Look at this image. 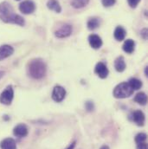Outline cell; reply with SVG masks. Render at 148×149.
I'll return each instance as SVG.
<instances>
[{
	"label": "cell",
	"instance_id": "obj_1",
	"mask_svg": "<svg viewBox=\"0 0 148 149\" xmlns=\"http://www.w3.org/2000/svg\"><path fill=\"white\" fill-rule=\"evenodd\" d=\"M0 19L6 24H14L20 26L25 24L24 17L16 14L10 3L5 1L0 3Z\"/></svg>",
	"mask_w": 148,
	"mask_h": 149
},
{
	"label": "cell",
	"instance_id": "obj_2",
	"mask_svg": "<svg viewBox=\"0 0 148 149\" xmlns=\"http://www.w3.org/2000/svg\"><path fill=\"white\" fill-rule=\"evenodd\" d=\"M28 74L34 79H42L45 76L47 66L42 59H33L27 66Z\"/></svg>",
	"mask_w": 148,
	"mask_h": 149
},
{
	"label": "cell",
	"instance_id": "obj_3",
	"mask_svg": "<svg viewBox=\"0 0 148 149\" xmlns=\"http://www.w3.org/2000/svg\"><path fill=\"white\" fill-rule=\"evenodd\" d=\"M133 89L131 88L128 82H121L118 84L113 89V96L118 99H123L130 97L133 94Z\"/></svg>",
	"mask_w": 148,
	"mask_h": 149
},
{
	"label": "cell",
	"instance_id": "obj_4",
	"mask_svg": "<svg viewBox=\"0 0 148 149\" xmlns=\"http://www.w3.org/2000/svg\"><path fill=\"white\" fill-rule=\"evenodd\" d=\"M14 97V90L11 86H8L0 95V102L4 105H10Z\"/></svg>",
	"mask_w": 148,
	"mask_h": 149
},
{
	"label": "cell",
	"instance_id": "obj_5",
	"mask_svg": "<svg viewBox=\"0 0 148 149\" xmlns=\"http://www.w3.org/2000/svg\"><path fill=\"white\" fill-rule=\"evenodd\" d=\"M36 10V4L31 0H25L19 4V10L23 14H32Z\"/></svg>",
	"mask_w": 148,
	"mask_h": 149
},
{
	"label": "cell",
	"instance_id": "obj_6",
	"mask_svg": "<svg viewBox=\"0 0 148 149\" xmlns=\"http://www.w3.org/2000/svg\"><path fill=\"white\" fill-rule=\"evenodd\" d=\"M66 96V90L62 86H56L52 92V99L56 102H61Z\"/></svg>",
	"mask_w": 148,
	"mask_h": 149
},
{
	"label": "cell",
	"instance_id": "obj_7",
	"mask_svg": "<svg viewBox=\"0 0 148 149\" xmlns=\"http://www.w3.org/2000/svg\"><path fill=\"white\" fill-rule=\"evenodd\" d=\"M72 26L70 24H63L55 31V36L58 38H65L69 37L72 33Z\"/></svg>",
	"mask_w": 148,
	"mask_h": 149
},
{
	"label": "cell",
	"instance_id": "obj_8",
	"mask_svg": "<svg viewBox=\"0 0 148 149\" xmlns=\"http://www.w3.org/2000/svg\"><path fill=\"white\" fill-rule=\"evenodd\" d=\"M94 73L97 74L100 78L105 79V78L108 77L109 71H108V69L107 68L106 64L103 63H101V62H100V63H98L96 64V66H95Z\"/></svg>",
	"mask_w": 148,
	"mask_h": 149
},
{
	"label": "cell",
	"instance_id": "obj_9",
	"mask_svg": "<svg viewBox=\"0 0 148 149\" xmlns=\"http://www.w3.org/2000/svg\"><path fill=\"white\" fill-rule=\"evenodd\" d=\"M14 52V49L8 44L0 46V61L10 56Z\"/></svg>",
	"mask_w": 148,
	"mask_h": 149
},
{
	"label": "cell",
	"instance_id": "obj_10",
	"mask_svg": "<svg viewBox=\"0 0 148 149\" xmlns=\"http://www.w3.org/2000/svg\"><path fill=\"white\" fill-rule=\"evenodd\" d=\"M13 134L14 135L22 138V137H25L28 134V127L25 124H18L17 126H16L13 129Z\"/></svg>",
	"mask_w": 148,
	"mask_h": 149
},
{
	"label": "cell",
	"instance_id": "obj_11",
	"mask_svg": "<svg viewBox=\"0 0 148 149\" xmlns=\"http://www.w3.org/2000/svg\"><path fill=\"white\" fill-rule=\"evenodd\" d=\"M132 118L137 126H139V127L144 126V124H145V114L143 113L142 111H140V110L134 111L133 113Z\"/></svg>",
	"mask_w": 148,
	"mask_h": 149
},
{
	"label": "cell",
	"instance_id": "obj_12",
	"mask_svg": "<svg viewBox=\"0 0 148 149\" xmlns=\"http://www.w3.org/2000/svg\"><path fill=\"white\" fill-rule=\"evenodd\" d=\"M88 42L93 49H100L102 45V40L98 35L92 34L88 37Z\"/></svg>",
	"mask_w": 148,
	"mask_h": 149
},
{
	"label": "cell",
	"instance_id": "obj_13",
	"mask_svg": "<svg viewBox=\"0 0 148 149\" xmlns=\"http://www.w3.org/2000/svg\"><path fill=\"white\" fill-rule=\"evenodd\" d=\"M1 149H17L16 141L12 138H6L0 143Z\"/></svg>",
	"mask_w": 148,
	"mask_h": 149
},
{
	"label": "cell",
	"instance_id": "obj_14",
	"mask_svg": "<svg viewBox=\"0 0 148 149\" xmlns=\"http://www.w3.org/2000/svg\"><path fill=\"white\" fill-rule=\"evenodd\" d=\"M123 50L127 53V54H132L134 51L135 49V42L132 39H127L125 41L124 44H123Z\"/></svg>",
	"mask_w": 148,
	"mask_h": 149
},
{
	"label": "cell",
	"instance_id": "obj_15",
	"mask_svg": "<svg viewBox=\"0 0 148 149\" xmlns=\"http://www.w3.org/2000/svg\"><path fill=\"white\" fill-rule=\"evenodd\" d=\"M114 68L118 72H123L126 70V63L123 56H119L114 61Z\"/></svg>",
	"mask_w": 148,
	"mask_h": 149
},
{
	"label": "cell",
	"instance_id": "obj_16",
	"mask_svg": "<svg viewBox=\"0 0 148 149\" xmlns=\"http://www.w3.org/2000/svg\"><path fill=\"white\" fill-rule=\"evenodd\" d=\"M47 7L56 13H60L62 11V7L57 0H49L47 3Z\"/></svg>",
	"mask_w": 148,
	"mask_h": 149
},
{
	"label": "cell",
	"instance_id": "obj_17",
	"mask_svg": "<svg viewBox=\"0 0 148 149\" xmlns=\"http://www.w3.org/2000/svg\"><path fill=\"white\" fill-rule=\"evenodd\" d=\"M126 34V30H125L123 27H121V26H117L116 29H115V31H114L113 36H114V38H115L117 41H120H120H123V40L125 39Z\"/></svg>",
	"mask_w": 148,
	"mask_h": 149
},
{
	"label": "cell",
	"instance_id": "obj_18",
	"mask_svg": "<svg viewBox=\"0 0 148 149\" xmlns=\"http://www.w3.org/2000/svg\"><path fill=\"white\" fill-rule=\"evenodd\" d=\"M88 28L90 31H94L100 26V19L98 17H91L88 21Z\"/></svg>",
	"mask_w": 148,
	"mask_h": 149
},
{
	"label": "cell",
	"instance_id": "obj_19",
	"mask_svg": "<svg viewBox=\"0 0 148 149\" xmlns=\"http://www.w3.org/2000/svg\"><path fill=\"white\" fill-rule=\"evenodd\" d=\"M134 102L140 105H146L147 102V95L144 92L138 93L134 97Z\"/></svg>",
	"mask_w": 148,
	"mask_h": 149
},
{
	"label": "cell",
	"instance_id": "obj_20",
	"mask_svg": "<svg viewBox=\"0 0 148 149\" xmlns=\"http://www.w3.org/2000/svg\"><path fill=\"white\" fill-rule=\"evenodd\" d=\"M129 86L131 87V88H133V90H138L141 88L142 86V81L137 78H132L129 80L128 81Z\"/></svg>",
	"mask_w": 148,
	"mask_h": 149
},
{
	"label": "cell",
	"instance_id": "obj_21",
	"mask_svg": "<svg viewBox=\"0 0 148 149\" xmlns=\"http://www.w3.org/2000/svg\"><path fill=\"white\" fill-rule=\"evenodd\" d=\"M89 3V0H72L71 5L75 9H81L85 7Z\"/></svg>",
	"mask_w": 148,
	"mask_h": 149
},
{
	"label": "cell",
	"instance_id": "obj_22",
	"mask_svg": "<svg viewBox=\"0 0 148 149\" xmlns=\"http://www.w3.org/2000/svg\"><path fill=\"white\" fill-rule=\"evenodd\" d=\"M147 134H144V133H140V134H138L135 137V142L137 144H140V143H143V142H146L147 141Z\"/></svg>",
	"mask_w": 148,
	"mask_h": 149
},
{
	"label": "cell",
	"instance_id": "obj_23",
	"mask_svg": "<svg viewBox=\"0 0 148 149\" xmlns=\"http://www.w3.org/2000/svg\"><path fill=\"white\" fill-rule=\"evenodd\" d=\"M101 3L104 7H111L116 3V0H101Z\"/></svg>",
	"mask_w": 148,
	"mask_h": 149
},
{
	"label": "cell",
	"instance_id": "obj_24",
	"mask_svg": "<svg viewBox=\"0 0 148 149\" xmlns=\"http://www.w3.org/2000/svg\"><path fill=\"white\" fill-rule=\"evenodd\" d=\"M141 0H127V3H128V4H129V6L131 7V8H136L137 7V5L139 4V3L140 2Z\"/></svg>",
	"mask_w": 148,
	"mask_h": 149
},
{
	"label": "cell",
	"instance_id": "obj_25",
	"mask_svg": "<svg viewBox=\"0 0 148 149\" xmlns=\"http://www.w3.org/2000/svg\"><path fill=\"white\" fill-rule=\"evenodd\" d=\"M85 107H86L88 111H93L94 110V104L92 102H87Z\"/></svg>",
	"mask_w": 148,
	"mask_h": 149
},
{
	"label": "cell",
	"instance_id": "obj_26",
	"mask_svg": "<svg viewBox=\"0 0 148 149\" xmlns=\"http://www.w3.org/2000/svg\"><path fill=\"white\" fill-rule=\"evenodd\" d=\"M137 149H147V144L146 142L137 144Z\"/></svg>",
	"mask_w": 148,
	"mask_h": 149
},
{
	"label": "cell",
	"instance_id": "obj_27",
	"mask_svg": "<svg viewBox=\"0 0 148 149\" xmlns=\"http://www.w3.org/2000/svg\"><path fill=\"white\" fill-rule=\"evenodd\" d=\"M140 34H141V36L143 37L144 39H147V29H143L142 31H141V32H140Z\"/></svg>",
	"mask_w": 148,
	"mask_h": 149
},
{
	"label": "cell",
	"instance_id": "obj_28",
	"mask_svg": "<svg viewBox=\"0 0 148 149\" xmlns=\"http://www.w3.org/2000/svg\"><path fill=\"white\" fill-rule=\"evenodd\" d=\"M74 147H75V141H74V142H72V143H71V144H70L66 149H74Z\"/></svg>",
	"mask_w": 148,
	"mask_h": 149
},
{
	"label": "cell",
	"instance_id": "obj_29",
	"mask_svg": "<svg viewBox=\"0 0 148 149\" xmlns=\"http://www.w3.org/2000/svg\"><path fill=\"white\" fill-rule=\"evenodd\" d=\"M3 74H4V71H2V70H0V79L3 76Z\"/></svg>",
	"mask_w": 148,
	"mask_h": 149
},
{
	"label": "cell",
	"instance_id": "obj_30",
	"mask_svg": "<svg viewBox=\"0 0 148 149\" xmlns=\"http://www.w3.org/2000/svg\"><path fill=\"white\" fill-rule=\"evenodd\" d=\"M147 68L148 67L147 66V67H146V69H145V74H146V76H147L148 75V69Z\"/></svg>",
	"mask_w": 148,
	"mask_h": 149
},
{
	"label": "cell",
	"instance_id": "obj_31",
	"mask_svg": "<svg viewBox=\"0 0 148 149\" xmlns=\"http://www.w3.org/2000/svg\"><path fill=\"white\" fill-rule=\"evenodd\" d=\"M100 149H109V148H108V146H106L105 145V146H102Z\"/></svg>",
	"mask_w": 148,
	"mask_h": 149
},
{
	"label": "cell",
	"instance_id": "obj_32",
	"mask_svg": "<svg viewBox=\"0 0 148 149\" xmlns=\"http://www.w3.org/2000/svg\"><path fill=\"white\" fill-rule=\"evenodd\" d=\"M17 1H18V0H17Z\"/></svg>",
	"mask_w": 148,
	"mask_h": 149
}]
</instances>
